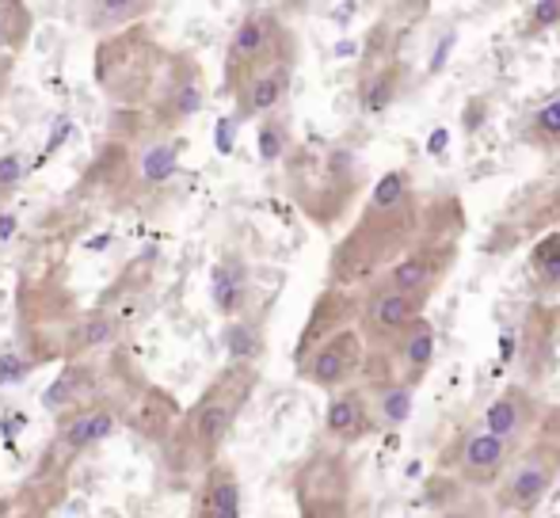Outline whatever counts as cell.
<instances>
[{
    "label": "cell",
    "instance_id": "cell-1",
    "mask_svg": "<svg viewBox=\"0 0 560 518\" xmlns=\"http://www.w3.org/2000/svg\"><path fill=\"white\" fill-rule=\"evenodd\" d=\"M259 370L256 366H236L229 363L210 378V386L199 392L191 408L179 415L176 435L164 443L168 450V466L176 469L179 476L187 473H202L218 461L225 438L233 435L236 415L244 412L248 397L256 392Z\"/></svg>",
    "mask_w": 560,
    "mask_h": 518
},
{
    "label": "cell",
    "instance_id": "cell-2",
    "mask_svg": "<svg viewBox=\"0 0 560 518\" xmlns=\"http://www.w3.org/2000/svg\"><path fill=\"white\" fill-rule=\"evenodd\" d=\"M164 61H168V50L141 23V27L100 38L96 58H92V76H96V89L115 107H122V111H145L156 92V81L164 73Z\"/></svg>",
    "mask_w": 560,
    "mask_h": 518
},
{
    "label": "cell",
    "instance_id": "cell-3",
    "mask_svg": "<svg viewBox=\"0 0 560 518\" xmlns=\"http://www.w3.org/2000/svg\"><path fill=\"white\" fill-rule=\"evenodd\" d=\"M416 222H420L416 199L393 210L366 207L359 225L347 233V240H339V248L332 252V286H354V282L382 271L385 263H393L416 240Z\"/></svg>",
    "mask_w": 560,
    "mask_h": 518
},
{
    "label": "cell",
    "instance_id": "cell-4",
    "mask_svg": "<svg viewBox=\"0 0 560 518\" xmlns=\"http://www.w3.org/2000/svg\"><path fill=\"white\" fill-rule=\"evenodd\" d=\"M290 156V195L298 199V207L320 225H332L343 207L351 202L354 179L351 161L343 153H287Z\"/></svg>",
    "mask_w": 560,
    "mask_h": 518
},
{
    "label": "cell",
    "instance_id": "cell-5",
    "mask_svg": "<svg viewBox=\"0 0 560 518\" xmlns=\"http://www.w3.org/2000/svg\"><path fill=\"white\" fill-rule=\"evenodd\" d=\"M77 320L73 297L66 290L38 282L35 290H23L20 302V343L27 351V366H43L61 358L66 335Z\"/></svg>",
    "mask_w": 560,
    "mask_h": 518
},
{
    "label": "cell",
    "instance_id": "cell-6",
    "mask_svg": "<svg viewBox=\"0 0 560 518\" xmlns=\"http://www.w3.org/2000/svg\"><path fill=\"white\" fill-rule=\"evenodd\" d=\"M207 99V76H202L199 61L191 54H172L164 61V73L156 81V92L149 99V130L161 133H176L187 119H195Z\"/></svg>",
    "mask_w": 560,
    "mask_h": 518
},
{
    "label": "cell",
    "instance_id": "cell-7",
    "mask_svg": "<svg viewBox=\"0 0 560 518\" xmlns=\"http://www.w3.org/2000/svg\"><path fill=\"white\" fill-rule=\"evenodd\" d=\"M351 469L343 454L317 450L294 473V496L302 518H347L351 515Z\"/></svg>",
    "mask_w": 560,
    "mask_h": 518
},
{
    "label": "cell",
    "instance_id": "cell-8",
    "mask_svg": "<svg viewBox=\"0 0 560 518\" xmlns=\"http://www.w3.org/2000/svg\"><path fill=\"white\" fill-rule=\"evenodd\" d=\"M282 54H294V38L282 27V20L267 8H252L241 23L233 27V38L225 46V92L241 81L244 73H252L256 66Z\"/></svg>",
    "mask_w": 560,
    "mask_h": 518
},
{
    "label": "cell",
    "instance_id": "cell-9",
    "mask_svg": "<svg viewBox=\"0 0 560 518\" xmlns=\"http://www.w3.org/2000/svg\"><path fill=\"white\" fill-rule=\"evenodd\" d=\"M557 473H560V446H553V443L534 446V450L526 454V458H518L515 469L500 481L495 504H500L503 511H515V515L538 511V504L557 484Z\"/></svg>",
    "mask_w": 560,
    "mask_h": 518
},
{
    "label": "cell",
    "instance_id": "cell-10",
    "mask_svg": "<svg viewBox=\"0 0 560 518\" xmlns=\"http://www.w3.org/2000/svg\"><path fill=\"white\" fill-rule=\"evenodd\" d=\"M423 317V302L393 290L385 279H377L370 286V294L362 297V320H359V335L370 348H389L408 325Z\"/></svg>",
    "mask_w": 560,
    "mask_h": 518
},
{
    "label": "cell",
    "instance_id": "cell-11",
    "mask_svg": "<svg viewBox=\"0 0 560 518\" xmlns=\"http://www.w3.org/2000/svg\"><path fill=\"white\" fill-rule=\"evenodd\" d=\"M290 81H294V54H282V58H271L252 69V73H244L229 89V96L236 104V119H267V115H275L282 107V99H287Z\"/></svg>",
    "mask_w": 560,
    "mask_h": 518
},
{
    "label": "cell",
    "instance_id": "cell-12",
    "mask_svg": "<svg viewBox=\"0 0 560 518\" xmlns=\"http://www.w3.org/2000/svg\"><path fill=\"white\" fill-rule=\"evenodd\" d=\"M362 363H366V343L354 328H343V332L328 335L320 348H313L298 363V374L317 389H343L362 370Z\"/></svg>",
    "mask_w": 560,
    "mask_h": 518
},
{
    "label": "cell",
    "instance_id": "cell-13",
    "mask_svg": "<svg viewBox=\"0 0 560 518\" xmlns=\"http://www.w3.org/2000/svg\"><path fill=\"white\" fill-rule=\"evenodd\" d=\"M73 454L46 446L43 461L35 473L23 481V488L12 499V518H50L54 507L66 499L69 492V469H73Z\"/></svg>",
    "mask_w": 560,
    "mask_h": 518
},
{
    "label": "cell",
    "instance_id": "cell-14",
    "mask_svg": "<svg viewBox=\"0 0 560 518\" xmlns=\"http://www.w3.org/2000/svg\"><path fill=\"white\" fill-rule=\"evenodd\" d=\"M112 381H115L112 366L92 363V358H77V363H66V370L46 389V408L66 415V412H73V408L92 404V400H115Z\"/></svg>",
    "mask_w": 560,
    "mask_h": 518
},
{
    "label": "cell",
    "instance_id": "cell-15",
    "mask_svg": "<svg viewBox=\"0 0 560 518\" xmlns=\"http://www.w3.org/2000/svg\"><path fill=\"white\" fill-rule=\"evenodd\" d=\"M122 415H126V427H130L138 438H145V443L164 446L172 435H176L179 415H184V408H179V400L172 397L168 389L141 386V389L133 392V397L122 404Z\"/></svg>",
    "mask_w": 560,
    "mask_h": 518
},
{
    "label": "cell",
    "instance_id": "cell-16",
    "mask_svg": "<svg viewBox=\"0 0 560 518\" xmlns=\"http://www.w3.org/2000/svg\"><path fill=\"white\" fill-rule=\"evenodd\" d=\"M115 427H118L115 400H92V404L58 415V427H54L50 446H58V450L81 458L84 450H92V446H100L104 438H112Z\"/></svg>",
    "mask_w": 560,
    "mask_h": 518
},
{
    "label": "cell",
    "instance_id": "cell-17",
    "mask_svg": "<svg viewBox=\"0 0 560 518\" xmlns=\"http://www.w3.org/2000/svg\"><path fill=\"white\" fill-rule=\"evenodd\" d=\"M508 458H511V446L500 443V438H492L488 431H465L462 438L454 443V450H450V461L457 466V473H462L465 484H472V488H485V484H495L503 476V469H508Z\"/></svg>",
    "mask_w": 560,
    "mask_h": 518
},
{
    "label": "cell",
    "instance_id": "cell-18",
    "mask_svg": "<svg viewBox=\"0 0 560 518\" xmlns=\"http://www.w3.org/2000/svg\"><path fill=\"white\" fill-rule=\"evenodd\" d=\"M187 518H241V476L229 461L218 458L199 473Z\"/></svg>",
    "mask_w": 560,
    "mask_h": 518
},
{
    "label": "cell",
    "instance_id": "cell-19",
    "mask_svg": "<svg viewBox=\"0 0 560 518\" xmlns=\"http://www.w3.org/2000/svg\"><path fill=\"white\" fill-rule=\"evenodd\" d=\"M450 256L454 252H443V248H435V245L412 248L405 259H397V263L389 267L385 282H389L393 290H400V294L416 297V302H428V297L435 294L439 279L446 274Z\"/></svg>",
    "mask_w": 560,
    "mask_h": 518
},
{
    "label": "cell",
    "instance_id": "cell-20",
    "mask_svg": "<svg viewBox=\"0 0 560 518\" xmlns=\"http://www.w3.org/2000/svg\"><path fill=\"white\" fill-rule=\"evenodd\" d=\"M534 420H538V404H534V397L526 389L511 386L485 408L480 431H488L492 438H500V443H508L511 450H515V446L526 438V431L534 427Z\"/></svg>",
    "mask_w": 560,
    "mask_h": 518
},
{
    "label": "cell",
    "instance_id": "cell-21",
    "mask_svg": "<svg viewBox=\"0 0 560 518\" xmlns=\"http://www.w3.org/2000/svg\"><path fill=\"white\" fill-rule=\"evenodd\" d=\"M389 348H393V363H397V386L416 389L431 374V363H435V328H431V320L420 317Z\"/></svg>",
    "mask_w": 560,
    "mask_h": 518
},
{
    "label": "cell",
    "instance_id": "cell-22",
    "mask_svg": "<svg viewBox=\"0 0 560 518\" xmlns=\"http://www.w3.org/2000/svg\"><path fill=\"white\" fill-rule=\"evenodd\" d=\"M374 412H370V392L362 389H339L332 400H328L325 412V431L328 438H336L339 446H354L374 431Z\"/></svg>",
    "mask_w": 560,
    "mask_h": 518
},
{
    "label": "cell",
    "instance_id": "cell-23",
    "mask_svg": "<svg viewBox=\"0 0 560 518\" xmlns=\"http://www.w3.org/2000/svg\"><path fill=\"white\" fill-rule=\"evenodd\" d=\"M118 335H122V328H118V320L104 309V305H96V309H81L73 320V328H69V335H66L61 363H77V358L100 355V351L115 348Z\"/></svg>",
    "mask_w": 560,
    "mask_h": 518
},
{
    "label": "cell",
    "instance_id": "cell-24",
    "mask_svg": "<svg viewBox=\"0 0 560 518\" xmlns=\"http://www.w3.org/2000/svg\"><path fill=\"white\" fill-rule=\"evenodd\" d=\"M557 325L560 313L549 305H534L526 313L523 325V351H518V363H523L526 378H546L549 363H553V343H557Z\"/></svg>",
    "mask_w": 560,
    "mask_h": 518
},
{
    "label": "cell",
    "instance_id": "cell-25",
    "mask_svg": "<svg viewBox=\"0 0 560 518\" xmlns=\"http://www.w3.org/2000/svg\"><path fill=\"white\" fill-rule=\"evenodd\" d=\"M351 313H354V297L347 294V290H336V286L325 290V294L317 297V305H313L310 320H305L302 340H298V363H302L313 348H320L328 335L351 328V325H347V320H351Z\"/></svg>",
    "mask_w": 560,
    "mask_h": 518
},
{
    "label": "cell",
    "instance_id": "cell-26",
    "mask_svg": "<svg viewBox=\"0 0 560 518\" xmlns=\"http://www.w3.org/2000/svg\"><path fill=\"white\" fill-rule=\"evenodd\" d=\"M248 294H252L248 263H244L241 252H225L214 263V274H210V297H214V309L222 313L225 320H236L244 309H248Z\"/></svg>",
    "mask_w": 560,
    "mask_h": 518
},
{
    "label": "cell",
    "instance_id": "cell-27",
    "mask_svg": "<svg viewBox=\"0 0 560 518\" xmlns=\"http://www.w3.org/2000/svg\"><path fill=\"white\" fill-rule=\"evenodd\" d=\"M156 12V4L149 0H100V4H89V27L96 35H118V31L141 27V20Z\"/></svg>",
    "mask_w": 560,
    "mask_h": 518
},
{
    "label": "cell",
    "instance_id": "cell-28",
    "mask_svg": "<svg viewBox=\"0 0 560 518\" xmlns=\"http://www.w3.org/2000/svg\"><path fill=\"white\" fill-rule=\"evenodd\" d=\"M179 141H164L156 138L153 145H145V153L133 161V176H138L141 191H153V187H164L179 168Z\"/></svg>",
    "mask_w": 560,
    "mask_h": 518
},
{
    "label": "cell",
    "instance_id": "cell-29",
    "mask_svg": "<svg viewBox=\"0 0 560 518\" xmlns=\"http://www.w3.org/2000/svg\"><path fill=\"white\" fill-rule=\"evenodd\" d=\"M31 27H35V15L23 0H0V54L20 58L31 43Z\"/></svg>",
    "mask_w": 560,
    "mask_h": 518
},
{
    "label": "cell",
    "instance_id": "cell-30",
    "mask_svg": "<svg viewBox=\"0 0 560 518\" xmlns=\"http://www.w3.org/2000/svg\"><path fill=\"white\" fill-rule=\"evenodd\" d=\"M370 412H374L377 427H400L408 420V412H412V389L397 386V381H385L370 397Z\"/></svg>",
    "mask_w": 560,
    "mask_h": 518
},
{
    "label": "cell",
    "instance_id": "cell-31",
    "mask_svg": "<svg viewBox=\"0 0 560 518\" xmlns=\"http://www.w3.org/2000/svg\"><path fill=\"white\" fill-rule=\"evenodd\" d=\"M530 282L538 294H560V233H549L530 252Z\"/></svg>",
    "mask_w": 560,
    "mask_h": 518
},
{
    "label": "cell",
    "instance_id": "cell-32",
    "mask_svg": "<svg viewBox=\"0 0 560 518\" xmlns=\"http://www.w3.org/2000/svg\"><path fill=\"white\" fill-rule=\"evenodd\" d=\"M225 348H229V363L256 366L259 355H264V332H259V325H252V320H229Z\"/></svg>",
    "mask_w": 560,
    "mask_h": 518
},
{
    "label": "cell",
    "instance_id": "cell-33",
    "mask_svg": "<svg viewBox=\"0 0 560 518\" xmlns=\"http://www.w3.org/2000/svg\"><path fill=\"white\" fill-rule=\"evenodd\" d=\"M405 202H412V184H408V172L397 168V172H385V176L377 179V187H374V195H370L366 207L393 210V207H405Z\"/></svg>",
    "mask_w": 560,
    "mask_h": 518
},
{
    "label": "cell",
    "instance_id": "cell-34",
    "mask_svg": "<svg viewBox=\"0 0 560 518\" xmlns=\"http://www.w3.org/2000/svg\"><path fill=\"white\" fill-rule=\"evenodd\" d=\"M526 141L541 149H560V99L538 107L526 122Z\"/></svg>",
    "mask_w": 560,
    "mask_h": 518
},
{
    "label": "cell",
    "instance_id": "cell-35",
    "mask_svg": "<svg viewBox=\"0 0 560 518\" xmlns=\"http://www.w3.org/2000/svg\"><path fill=\"white\" fill-rule=\"evenodd\" d=\"M287 153H290L287 122H282L279 115H267V119H259V156H264L267 164H275V161H282Z\"/></svg>",
    "mask_w": 560,
    "mask_h": 518
},
{
    "label": "cell",
    "instance_id": "cell-36",
    "mask_svg": "<svg viewBox=\"0 0 560 518\" xmlns=\"http://www.w3.org/2000/svg\"><path fill=\"white\" fill-rule=\"evenodd\" d=\"M23 179H27V156L20 149H12V153L0 156V207L12 202V195L23 187Z\"/></svg>",
    "mask_w": 560,
    "mask_h": 518
},
{
    "label": "cell",
    "instance_id": "cell-37",
    "mask_svg": "<svg viewBox=\"0 0 560 518\" xmlns=\"http://www.w3.org/2000/svg\"><path fill=\"white\" fill-rule=\"evenodd\" d=\"M560 27V0H541V4H530L526 12V31H553Z\"/></svg>",
    "mask_w": 560,
    "mask_h": 518
},
{
    "label": "cell",
    "instance_id": "cell-38",
    "mask_svg": "<svg viewBox=\"0 0 560 518\" xmlns=\"http://www.w3.org/2000/svg\"><path fill=\"white\" fill-rule=\"evenodd\" d=\"M443 518H488V499L485 496H465L462 504L446 507Z\"/></svg>",
    "mask_w": 560,
    "mask_h": 518
},
{
    "label": "cell",
    "instance_id": "cell-39",
    "mask_svg": "<svg viewBox=\"0 0 560 518\" xmlns=\"http://www.w3.org/2000/svg\"><path fill=\"white\" fill-rule=\"evenodd\" d=\"M12 73H15V58H8V54H0V104H4L8 89H12Z\"/></svg>",
    "mask_w": 560,
    "mask_h": 518
},
{
    "label": "cell",
    "instance_id": "cell-40",
    "mask_svg": "<svg viewBox=\"0 0 560 518\" xmlns=\"http://www.w3.org/2000/svg\"><path fill=\"white\" fill-rule=\"evenodd\" d=\"M500 518H530V515H515V511H503Z\"/></svg>",
    "mask_w": 560,
    "mask_h": 518
}]
</instances>
